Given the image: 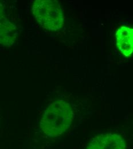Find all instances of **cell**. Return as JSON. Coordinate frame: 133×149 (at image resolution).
I'll use <instances>...</instances> for the list:
<instances>
[{
    "label": "cell",
    "mask_w": 133,
    "mask_h": 149,
    "mask_svg": "<svg viewBox=\"0 0 133 149\" xmlns=\"http://www.w3.org/2000/svg\"><path fill=\"white\" fill-rule=\"evenodd\" d=\"M75 113L67 102L58 100L51 103L45 109L40 121V129L48 137L63 135L71 126Z\"/></svg>",
    "instance_id": "obj_1"
},
{
    "label": "cell",
    "mask_w": 133,
    "mask_h": 149,
    "mask_svg": "<svg viewBox=\"0 0 133 149\" xmlns=\"http://www.w3.org/2000/svg\"><path fill=\"white\" fill-rule=\"evenodd\" d=\"M86 149H126V142L119 134L104 133L93 138Z\"/></svg>",
    "instance_id": "obj_4"
},
{
    "label": "cell",
    "mask_w": 133,
    "mask_h": 149,
    "mask_svg": "<svg viewBox=\"0 0 133 149\" xmlns=\"http://www.w3.org/2000/svg\"><path fill=\"white\" fill-rule=\"evenodd\" d=\"M32 10L36 20L44 29L56 31L63 27L64 15L57 1L36 0Z\"/></svg>",
    "instance_id": "obj_2"
},
{
    "label": "cell",
    "mask_w": 133,
    "mask_h": 149,
    "mask_svg": "<svg viewBox=\"0 0 133 149\" xmlns=\"http://www.w3.org/2000/svg\"><path fill=\"white\" fill-rule=\"evenodd\" d=\"M17 35L16 25L10 18L5 3L0 1V44L6 47L12 46Z\"/></svg>",
    "instance_id": "obj_3"
},
{
    "label": "cell",
    "mask_w": 133,
    "mask_h": 149,
    "mask_svg": "<svg viewBox=\"0 0 133 149\" xmlns=\"http://www.w3.org/2000/svg\"><path fill=\"white\" fill-rule=\"evenodd\" d=\"M116 45L126 57H130L133 51V29L130 26H121L116 33Z\"/></svg>",
    "instance_id": "obj_5"
}]
</instances>
